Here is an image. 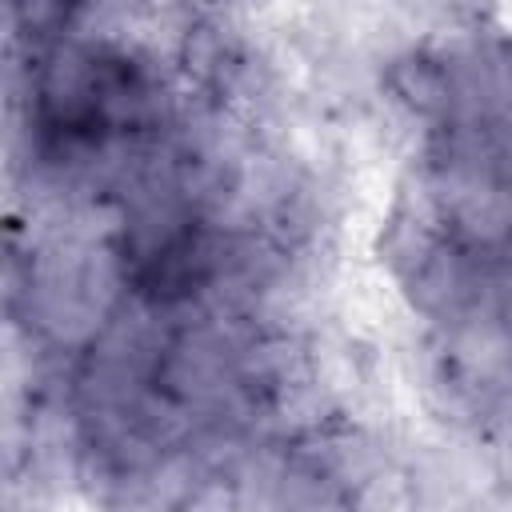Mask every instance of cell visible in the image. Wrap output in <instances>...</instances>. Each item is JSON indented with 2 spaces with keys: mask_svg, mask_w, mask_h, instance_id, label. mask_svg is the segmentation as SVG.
I'll use <instances>...</instances> for the list:
<instances>
[{
  "mask_svg": "<svg viewBox=\"0 0 512 512\" xmlns=\"http://www.w3.org/2000/svg\"><path fill=\"white\" fill-rule=\"evenodd\" d=\"M504 8V0H448V12L452 16H460V20H468V24H488L496 12Z\"/></svg>",
  "mask_w": 512,
  "mask_h": 512,
  "instance_id": "cell-2",
  "label": "cell"
},
{
  "mask_svg": "<svg viewBox=\"0 0 512 512\" xmlns=\"http://www.w3.org/2000/svg\"><path fill=\"white\" fill-rule=\"evenodd\" d=\"M376 88L388 104H396L404 116H412L424 128H440L456 120V76L420 44L384 60Z\"/></svg>",
  "mask_w": 512,
  "mask_h": 512,
  "instance_id": "cell-1",
  "label": "cell"
}]
</instances>
